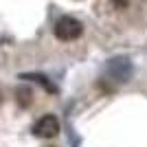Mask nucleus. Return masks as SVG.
Wrapping results in <instances>:
<instances>
[{"instance_id":"obj_1","label":"nucleus","mask_w":147,"mask_h":147,"mask_svg":"<svg viewBox=\"0 0 147 147\" xmlns=\"http://www.w3.org/2000/svg\"><path fill=\"white\" fill-rule=\"evenodd\" d=\"M81 33H84L81 22L75 20V18H70V16L59 18L57 24H55V35H57V40H61V42H73V40L81 37Z\"/></svg>"},{"instance_id":"obj_2","label":"nucleus","mask_w":147,"mask_h":147,"mask_svg":"<svg viewBox=\"0 0 147 147\" xmlns=\"http://www.w3.org/2000/svg\"><path fill=\"white\" fill-rule=\"evenodd\" d=\"M57 132H59V121H57L53 114H44V117L33 125V134L40 136V138H53Z\"/></svg>"},{"instance_id":"obj_3","label":"nucleus","mask_w":147,"mask_h":147,"mask_svg":"<svg viewBox=\"0 0 147 147\" xmlns=\"http://www.w3.org/2000/svg\"><path fill=\"white\" fill-rule=\"evenodd\" d=\"M110 2L117 7V9H125V7L129 5V0H110Z\"/></svg>"}]
</instances>
